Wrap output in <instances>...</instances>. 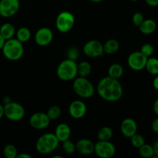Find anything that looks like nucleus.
<instances>
[{
    "label": "nucleus",
    "instance_id": "f257e3e1",
    "mask_svg": "<svg viewBox=\"0 0 158 158\" xmlns=\"http://www.w3.org/2000/svg\"><path fill=\"white\" fill-rule=\"evenodd\" d=\"M97 93L103 100L115 102L122 97L123 87L119 80L108 76L100 80L97 85Z\"/></svg>",
    "mask_w": 158,
    "mask_h": 158
},
{
    "label": "nucleus",
    "instance_id": "f03ea898",
    "mask_svg": "<svg viewBox=\"0 0 158 158\" xmlns=\"http://www.w3.org/2000/svg\"><path fill=\"white\" fill-rule=\"evenodd\" d=\"M2 50L4 56L11 61L20 60L24 53L23 43L13 38L6 40Z\"/></svg>",
    "mask_w": 158,
    "mask_h": 158
},
{
    "label": "nucleus",
    "instance_id": "7ed1b4c3",
    "mask_svg": "<svg viewBox=\"0 0 158 158\" xmlns=\"http://www.w3.org/2000/svg\"><path fill=\"white\" fill-rule=\"evenodd\" d=\"M59 140L55 134L48 133L40 137L35 143L37 151L41 154H48L55 151L58 147Z\"/></svg>",
    "mask_w": 158,
    "mask_h": 158
},
{
    "label": "nucleus",
    "instance_id": "20e7f679",
    "mask_svg": "<svg viewBox=\"0 0 158 158\" xmlns=\"http://www.w3.org/2000/svg\"><path fill=\"white\" fill-rule=\"evenodd\" d=\"M59 78L63 81H70L74 80L77 74V64L74 60H65L60 63L56 70Z\"/></svg>",
    "mask_w": 158,
    "mask_h": 158
},
{
    "label": "nucleus",
    "instance_id": "39448f33",
    "mask_svg": "<svg viewBox=\"0 0 158 158\" xmlns=\"http://www.w3.org/2000/svg\"><path fill=\"white\" fill-rule=\"evenodd\" d=\"M73 88L76 94L83 98H90L94 94V86L86 77H80L76 78L73 84Z\"/></svg>",
    "mask_w": 158,
    "mask_h": 158
},
{
    "label": "nucleus",
    "instance_id": "423d86ee",
    "mask_svg": "<svg viewBox=\"0 0 158 158\" xmlns=\"http://www.w3.org/2000/svg\"><path fill=\"white\" fill-rule=\"evenodd\" d=\"M4 113L9 120L19 121L24 117L25 109L20 103L10 101L4 104Z\"/></svg>",
    "mask_w": 158,
    "mask_h": 158
},
{
    "label": "nucleus",
    "instance_id": "0eeeda50",
    "mask_svg": "<svg viewBox=\"0 0 158 158\" xmlns=\"http://www.w3.org/2000/svg\"><path fill=\"white\" fill-rule=\"evenodd\" d=\"M75 23V17L71 12L65 11L60 12L56 17V26L58 31L61 32H67L73 29Z\"/></svg>",
    "mask_w": 158,
    "mask_h": 158
},
{
    "label": "nucleus",
    "instance_id": "6e6552de",
    "mask_svg": "<svg viewBox=\"0 0 158 158\" xmlns=\"http://www.w3.org/2000/svg\"><path fill=\"white\" fill-rule=\"evenodd\" d=\"M94 153L101 158H110L115 154L116 148L110 140H99L94 144Z\"/></svg>",
    "mask_w": 158,
    "mask_h": 158
},
{
    "label": "nucleus",
    "instance_id": "1a4fd4ad",
    "mask_svg": "<svg viewBox=\"0 0 158 158\" xmlns=\"http://www.w3.org/2000/svg\"><path fill=\"white\" fill-rule=\"evenodd\" d=\"M83 53L90 58L100 57L104 54L103 51V45L100 41L96 40H89L85 43L83 46Z\"/></svg>",
    "mask_w": 158,
    "mask_h": 158
},
{
    "label": "nucleus",
    "instance_id": "9d476101",
    "mask_svg": "<svg viewBox=\"0 0 158 158\" xmlns=\"http://www.w3.org/2000/svg\"><path fill=\"white\" fill-rule=\"evenodd\" d=\"M19 9V0H0V15L4 18L12 17Z\"/></svg>",
    "mask_w": 158,
    "mask_h": 158
},
{
    "label": "nucleus",
    "instance_id": "9b49d317",
    "mask_svg": "<svg viewBox=\"0 0 158 158\" xmlns=\"http://www.w3.org/2000/svg\"><path fill=\"white\" fill-rule=\"evenodd\" d=\"M148 57L143 55L140 51L131 52L127 59V63L130 67L136 71H140L144 69L146 66Z\"/></svg>",
    "mask_w": 158,
    "mask_h": 158
},
{
    "label": "nucleus",
    "instance_id": "f8f14e48",
    "mask_svg": "<svg viewBox=\"0 0 158 158\" xmlns=\"http://www.w3.org/2000/svg\"><path fill=\"white\" fill-rule=\"evenodd\" d=\"M29 123L34 129L43 130L48 127L50 123V119L45 113H35L30 117Z\"/></svg>",
    "mask_w": 158,
    "mask_h": 158
},
{
    "label": "nucleus",
    "instance_id": "ddd939ff",
    "mask_svg": "<svg viewBox=\"0 0 158 158\" xmlns=\"http://www.w3.org/2000/svg\"><path fill=\"white\" fill-rule=\"evenodd\" d=\"M53 34L49 28L43 27L38 29L35 35V41L40 46H46L52 42Z\"/></svg>",
    "mask_w": 158,
    "mask_h": 158
},
{
    "label": "nucleus",
    "instance_id": "4468645a",
    "mask_svg": "<svg viewBox=\"0 0 158 158\" xmlns=\"http://www.w3.org/2000/svg\"><path fill=\"white\" fill-rule=\"evenodd\" d=\"M86 106L81 100H74L69 106V115L75 119H80L86 115Z\"/></svg>",
    "mask_w": 158,
    "mask_h": 158
},
{
    "label": "nucleus",
    "instance_id": "2eb2a0df",
    "mask_svg": "<svg viewBox=\"0 0 158 158\" xmlns=\"http://www.w3.org/2000/svg\"><path fill=\"white\" fill-rule=\"evenodd\" d=\"M120 131L123 136L131 138L137 133V124L135 120L132 118H126L122 121L120 125Z\"/></svg>",
    "mask_w": 158,
    "mask_h": 158
},
{
    "label": "nucleus",
    "instance_id": "dca6fc26",
    "mask_svg": "<svg viewBox=\"0 0 158 158\" xmlns=\"http://www.w3.org/2000/svg\"><path fill=\"white\" fill-rule=\"evenodd\" d=\"M76 150L83 155H90L94 153V143L88 139H81L76 144Z\"/></svg>",
    "mask_w": 158,
    "mask_h": 158
},
{
    "label": "nucleus",
    "instance_id": "f3484780",
    "mask_svg": "<svg viewBox=\"0 0 158 158\" xmlns=\"http://www.w3.org/2000/svg\"><path fill=\"white\" fill-rule=\"evenodd\" d=\"M70 127L66 123H60L56 128L55 135L60 142H63L68 140L70 137Z\"/></svg>",
    "mask_w": 158,
    "mask_h": 158
},
{
    "label": "nucleus",
    "instance_id": "a211bd4d",
    "mask_svg": "<svg viewBox=\"0 0 158 158\" xmlns=\"http://www.w3.org/2000/svg\"><path fill=\"white\" fill-rule=\"evenodd\" d=\"M139 29L144 35H150V34H152L153 32L156 31L157 23L154 20L151 19H144L139 26Z\"/></svg>",
    "mask_w": 158,
    "mask_h": 158
},
{
    "label": "nucleus",
    "instance_id": "6ab92c4d",
    "mask_svg": "<svg viewBox=\"0 0 158 158\" xmlns=\"http://www.w3.org/2000/svg\"><path fill=\"white\" fill-rule=\"evenodd\" d=\"M0 34L6 40L13 38L15 34V27L11 23H4L0 27Z\"/></svg>",
    "mask_w": 158,
    "mask_h": 158
},
{
    "label": "nucleus",
    "instance_id": "aec40b11",
    "mask_svg": "<svg viewBox=\"0 0 158 158\" xmlns=\"http://www.w3.org/2000/svg\"><path fill=\"white\" fill-rule=\"evenodd\" d=\"M120 48V44L118 41L114 39L107 40L103 45V51L104 53L106 54H114L118 51Z\"/></svg>",
    "mask_w": 158,
    "mask_h": 158
},
{
    "label": "nucleus",
    "instance_id": "412c9836",
    "mask_svg": "<svg viewBox=\"0 0 158 158\" xmlns=\"http://www.w3.org/2000/svg\"><path fill=\"white\" fill-rule=\"evenodd\" d=\"M145 68L151 75H158V59L155 57H148Z\"/></svg>",
    "mask_w": 158,
    "mask_h": 158
},
{
    "label": "nucleus",
    "instance_id": "4be33fe9",
    "mask_svg": "<svg viewBox=\"0 0 158 158\" xmlns=\"http://www.w3.org/2000/svg\"><path fill=\"white\" fill-rule=\"evenodd\" d=\"M123 73V68L118 63H114L110 66L108 69V76L112 78L119 80Z\"/></svg>",
    "mask_w": 158,
    "mask_h": 158
},
{
    "label": "nucleus",
    "instance_id": "5701e85b",
    "mask_svg": "<svg viewBox=\"0 0 158 158\" xmlns=\"http://www.w3.org/2000/svg\"><path fill=\"white\" fill-rule=\"evenodd\" d=\"M91 73L90 63L86 61H83L77 65V74L80 77H86Z\"/></svg>",
    "mask_w": 158,
    "mask_h": 158
},
{
    "label": "nucleus",
    "instance_id": "b1692460",
    "mask_svg": "<svg viewBox=\"0 0 158 158\" xmlns=\"http://www.w3.org/2000/svg\"><path fill=\"white\" fill-rule=\"evenodd\" d=\"M17 40L21 43H26L29 40L31 37V32L27 27H21L18 29L16 32Z\"/></svg>",
    "mask_w": 158,
    "mask_h": 158
},
{
    "label": "nucleus",
    "instance_id": "393cba45",
    "mask_svg": "<svg viewBox=\"0 0 158 158\" xmlns=\"http://www.w3.org/2000/svg\"><path fill=\"white\" fill-rule=\"evenodd\" d=\"M113 137V131L109 127H103L100 128L97 134L99 140H110Z\"/></svg>",
    "mask_w": 158,
    "mask_h": 158
},
{
    "label": "nucleus",
    "instance_id": "a878e982",
    "mask_svg": "<svg viewBox=\"0 0 158 158\" xmlns=\"http://www.w3.org/2000/svg\"><path fill=\"white\" fill-rule=\"evenodd\" d=\"M139 149V153H140V156L145 158H151L154 157V153L153 147L150 144H147L144 143L142 145Z\"/></svg>",
    "mask_w": 158,
    "mask_h": 158
},
{
    "label": "nucleus",
    "instance_id": "bb28decb",
    "mask_svg": "<svg viewBox=\"0 0 158 158\" xmlns=\"http://www.w3.org/2000/svg\"><path fill=\"white\" fill-rule=\"evenodd\" d=\"M3 154L6 158H15L18 155V151L14 145L8 144L5 147Z\"/></svg>",
    "mask_w": 158,
    "mask_h": 158
},
{
    "label": "nucleus",
    "instance_id": "cd10ccee",
    "mask_svg": "<svg viewBox=\"0 0 158 158\" xmlns=\"http://www.w3.org/2000/svg\"><path fill=\"white\" fill-rule=\"evenodd\" d=\"M48 117L51 120H56L61 115V109L58 106H52L48 109L46 112Z\"/></svg>",
    "mask_w": 158,
    "mask_h": 158
},
{
    "label": "nucleus",
    "instance_id": "c85d7f7f",
    "mask_svg": "<svg viewBox=\"0 0 158 158\" xmlns=\"http://www.w3.org/2000/svg\"><path fill=\"white\" fill-rule=\"evenodd\" d=\"M131 140L133 146L136 148H140L142 145L145 143V140L143 136L137 134V133L131 137Z\"/></svg>",
    "mask_w": 158,
    "mask_h": 158
},
{
    "label": "nucleus",
    "instance_id": "c756f323",
    "mask_svg": "<svg viewBox=\"0 0 158 158\" xmlns=\"http://www.w3.org/2000/svg\"><path fill=\"white\" fill-rule=\"evenodd\" d=\"M63 151L66 154H72L75 152L76 151V145L73 143L71 140H69V139L63 142Z\"/></svg>",
    "mask_w": 158,
    "mask_h": 158
},
{
    "label": "nucleus",
    "instance_id": "7c9ffc66",
    "mask_svg": "<svg viewBox=\"0 0 158 158\" xmlns=\"http://www.w3.org/2000/svg\"><path fill=\"white\" fill-rule=\"evenodd\" d=\"M140 52L148 58V57H151L153 55L154 52V48L153 45L150 44V43H146V44L142 46L141 49H140Z\"/></svg>",
    "mask_w": 158,
    "mask_h": 158
},
{
    "label": "nucleus",
    "instance_id": "2f4dec72",
    "mask_svg": "<svg viewBox=\"0 0 158 158\" xmlns=\"http://www.w3.org/2000/svg\"><path fill=\"white\" fill-rule=\"evenodd\" d=\"M144 20V15L142 12H137L136 13L134 14L132 17V22L134 23V26H136L137 27H139L140 25L143 23V21Z\"/></svg>",
    "mask_w": 158,
    "mask_h": 158
},
{
    "label": "nucleus",
    "instance_id": "473e14b6",
    "mask_svg": "<svg viewBox=\"0 0 158 158\" xmlns=\"http://www.w3.org/2000/svg\"><path fill=\"white\" fill-rule=\"evenodd\" d=\"M67 56H68V59L75 61L79 56V52L77 48L75 47L69 48V49L67 50Z\"/></svg>",
    "mask_w": 158,
    "mask_h": 158
},
{
    "label": "nucleus",
    "instance_id": "72a5a7b5",
    "mask_svg": "<svg viewBox=\"0 0 158 158\" xmlns=\"http://www.w3.org/2000/svg\"><path fill=\"white\" fill-rule=\"evenodd\" d=\"M152 130L155 134H158V117L155 119L152 123Z\"/></svg>",
    "mask_w": 158,
    "mask_h": 158
},
{
    "label": "nucleus",
    "instance_id": "f704fd0d",
    "mask_svg": "<svg viewBox=\"0 0 158 158\" xmlns=\"http://www.w3.org/2000/svg\"><path fill=\"white\" fill-rule=\"evenodd\" d=\"M147 4L152 7H156L158 6V0H145Z\"/></svg>",
    "mask_w": 158,
    "mask_h": 158
},
{
    "label": "nucleus",
    "instance_id": "c9c22d12",
    "mask_svg": "<svg viewBox=\"0 0 158 158\" xmlns=\"http://www.w3.org/2000/svg\"><path fill=\"white\" fill-rule=\"evenodd\" d=\"M152 147H153V149H154V156L158 157V140H157V141L154 142Z\"/></svg>",
    "mask_w": 158,
    "mask_h": 158
},
{
    "label": "nucleus",
    "instance_id": "e433bc0d",
    "mask_svg": "<svg viewBox=\"0 0 158 158\" xmlns=\"http://www.w3.org/2000/svg\"><path fill=\"white\" fill-rule=\"evenodd\" d=\"M153 86H154V89L158 91V75H157V77L153 80Z\"/></svg>",
    "mask_w": 158,
    "mask_h": 158
},
{
    "label": "nucleus",
    "instance_id": "4c0bfd02",
    "mask_svg": "<svg viewBox=\"0 0 158 158\" xmlns=\"http://www.w3.org/2000/svg\"><path fill=\"white\" fill-rule=\"evenodd\" d=\"M154 113L158 116V98L155 100L154 103Z\"/></svg>",
    "mask_w": 158,
    "mask_h": 158
},
{
    "label": "nucleus",
    "instance_id": "58836bf2",
    "mask_svg": "<svg viewBox=\"0 0 158 158\" xmlns=\"http://www.w3.org/2000/svg\"><path fill=\"white\" fill-rule=\"evenodd\" d=\"M5 42H6V40H5V39L2 36L1 34H0V50H2V49L3 46H4L5 44Z\"/></svg>",
    "mask_w": 158,
    "mask_h": 158
},
{
    "label": "nucleus",
    "instance_id": "ea45409f",
    "mask_svg": "<svg viewBox=\"0 0 158 158\" xmlns=\"http://www.w3.org/2000/svg\"><path fill=\"white\" fill-rule=\"evenodd\" d=\"M17 158H31V155L28 154H20L17 155Z\"/></svg>",
    "mask_w": 158,
    "mask_h": 158
},
{
    "label": "nucleus",
    "instance_id": "a19ab883",
    "mask_svg": "<svg viewBox=\"0 0 158 158\" xmlns=\"http://www.w3.org/2000/svg\"><path fill=\"white\" fill-rule=\"evenodd\" d=\"M5 116V113H4V106L0 104V120L3 117Z\"/></svg>",
    "mask_w": 158,
    "mask_h": 158
},
{
    "label": "nucleus",
    "instance_id": "79ce46f5",
    "mask_svg": "<svg viewBox=\"0 0 158 158\" xmlns=\"http://www.w3.org/2000/svg\"><path fill=\"white\" fill-rule=\"evenodd\" d=\"M89 1L93 2H102L103 0H89Z\"/></svg>",
    "mask_w": 158,
    "mask_h": 158
},
{
    "label": "nucleus",
    "instance_id": "37998d69",
    "mask_svg": "<svg viewBox=\"0 0 158 158\" xmlns=\"http://www.w3.org/2000/svg\"><path fill=\"white\" fill-rule=\"evenodd\" d=\"M131 1H132V2H137V1H138V0H131Z\"/></svg>",
    "mask_w": 158,
    "mask_h": 158
}]
</instances>
